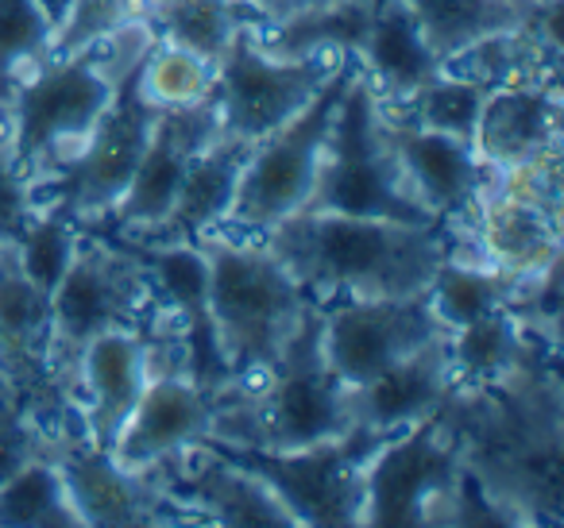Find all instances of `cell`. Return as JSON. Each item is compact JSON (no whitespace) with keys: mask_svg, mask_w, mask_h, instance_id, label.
Listing matches in <instances>:
<instances>
[{"mask_svg":"<svg viewBox=\"0 0 564 528\" xmlns=\"http://www.w3.org/2000/svg\"><path fill=\"white\" fill-rule=\"evenodd\" d=\"M267 248L322 309L345 297L425 294L433 271L464 255V240L445 220L399 224L337 212H294L267 235Z\"/></svg>","mask_w":564,"mask_h":528,"instance_id":"6da1fadb","label":"cell"},{"mask_svg":"<svg viewBox=\"0 0 564 528\" xmlns=\"http://www.w3.org/2000/svg\"><path fill=\"white\" fill-rule=\"evenodd\" d=\"M155 32L143 20L124 32L97 40L66 58H40L17 81L9 105V151L35 194L58 174V166L86 143L101 112L117 97L128 66L151 47Z\"/></svg>","mask_w":564,"mask_h":528,"instance_id":"7a4b0ae2","label":"cell"},{"mask_svg":"<svg viewBox=\"0 0 564 528\" xmlns=\"http://www.w3.org/2000/svg\"><path fill=\"white\" fill-rule=\"evenodd\" d=\"M356 428L348 386L325 363L322 305H310L299 332L259 386L225 397L209 440L259 451H299L340 440Z\"/></svg>","mask_w":564,"mask_h":528,"instance_id":"3957f363","label":"cell"},{"mask_svg":"<svg viewBox=\"0 0 564 528\" xmlns=\"http://www.w3.org/2000/svg\"><path fill=\"white\" fill-rule=\"evenodd\" d=\"M194 248L209 266L213 320L236 389L259 386L314 301L267 248V240L205 232L194 240Z\"/></svg>","mask_w":564,"mask_h":528,"instance_id":"277c9868","label":"cell"},{"mask_svg":"<svg viewBox=\"0 0 564 528\" xmlns=\"http://www.w3.org/2000/svg\"><path fill=\"white\" fill-rule=\"evenodd\" d=\"M155 305L151 274L135 251L101 232H82L70 266L51 289V378L78 402V363L105 332L140 328Z\"/></svg>","mask_w":564,"mask_h":528,"instance_id":"5b68a950","label":"cell"},{"mask_svg":"<svg viewBox=\"0 0 564 528\" xmlns=\"http://www.w3.org/2000/svg\"><path fill=\"white\" fill-rule=\"evenodd\" d=\"M302 212H337V217L399 220V224H437L414 197L406 174L399 170L379 124V97L356 63L345 97L325 143L317 186Z\"/></svg>","mask_w":564,"mask_h":528,"instance_id":"8992f818","label":"cell"},{"mask_svg":"<svg viewBox=\"0 0 564 528\" xmlns=\"http://www.w3.org/2000/svg\"><path fill=\"white\" fill-rule=\"evenodd\" d=\"M356 70V55L340 63V70L325 81V89L282 128L256 143L248 166L240 174V186L228 205L225 220L213 232L243 235V240H267L286 217L306 209L310 194L317 186L329 128L337 117V105L345 97V86Z\"/></svg>","mask_w":564,"mask_h":528,"instance_id":"52a82bcc","label":"cell"},{"mask_svg":"<svg viewBox=\"0 0 564 528\" xmlns=\"http://www.w3.org/2000/svg\"><path fill=\"white\" fill-rule=\"evenodd\" d=\"M387 436L391 432L352 428L340 440L310 443L299 451H259L220 440L202 443L256 474L294 517V528H348L364 525V466Z\"/></svg>","mask_w":564,"mask_h":528,"instance_id":"ba28073f","label":"cell"},{"mask_svg":"<svg viewBox=\"0 0 564 528\" xmlns=\"http://www.w3.org/2000/svg\"><path fill=\"white\" fill-rule=\"evenodd\" d=\"M163 105L151 101L143 89V55L128 66L120 78L117 97L101 112L97 128L86 135L78 151L58 166V174L40 189V201H55L78 220V228L101 224L117 201L124 197L143 151H148L151 128H155Z\"/></svg>","mask_w":564,"mask_h":528,"instance_id":"9c48e42d","label":"cell"},{"mask_svg":"<svg viewBox=\"0 0 564 528\" xmlns=\"http://www.w3.org/2000/svg\"><path fill=\"white\" fill-rule=\"evenodd\" d=\"M464 466V436L445 409L391 432L364 466V525H441Z\"/></svg>","mask_w":564,"mask_h":528,"instance_id":"30bf717a","label":"cell"},{"mask_svg":"<svg viewBox=\"0 0 564 528\" xmlns=\"http://www.w3.org/2000/svg\"><path fill=\"white\" fill-rule=\"evenodd\" d=\"M345 51H317L306 58H271L256 47L251 24H243L232 35L225 58L217 66V101L220 135L259 143L282 128L291 117H299L310 101L325 89V81L340 70Z\"/></svg>","mask_w":564,"mask_h":528,"instance_id":"8fae6325","label":"cell"},{"mask_svg":"<svg viewBox=\"0 0 564 528\" xmlns=\"http://www.w3.org/2000/svg\"><path fill=\"white\" fill-rule=\"evenodd\" d=\"M0 378L47 432H86L82 405L51 378V294L28 278L12 243H0Z\"/></svg>","mask_w":564,"mask_h":528,"instance_id":"7c38bea8","label":"cell"},{"mask_svg":"<svg viewBox=\"0 0 564 528\" xmlns=\"http://www.w3.org/2000/svg\"><path fill=\"white\" fill-rule=\"evenodd\" d=\"M379 124H383L387 147H391L399 170L406 174L417 201L460 235L464 258L484 263L476 243H471V224L479 217V205L499 189V170L476 155L471 140L417 128L387 105H379Z\"/></svg>","mask_w":564,"mask_h":528,"instance_id":"4fadbf2b","label":"cell"},{"mask_svg":"<svg viewBox=\"0 0 564 528\" xmlns=\"http://www.w3.org/2000/svg\"><path fill=\"white\" fill-rule=\"evenodd\" d=\"M47 459L58 466L82 528L202 525L194 509L163 486L155 471H128L86 432H51Z\"/></svg>","mask_w":564,"mask_h":528,"instance_id":"5bb4252c","label":"cell"},{"mask_svg":"<svg viewBox=\"0 0 564 528\" xmlns=\"http://www.w3.org/2000/svg\"><path fill=\"white\" fill-rule=\"evenodd\" d=\"M437 336H445V324L433 317L425 294L345 297L322 309L325 363L348 389L364 386Z\"/></svg>","mask_w":564,"mask_h":528,"instance_id":"9a60e30c","label":"cell"},{"mask_svg":"<svg viewBox=\"0 0 564 528\" xmlns=\"http://www.w3.org/2000/svg\"><path fill=\"white\" fill-rule=\"evenodd\" d=\"M217 135H220V117H217L213 94L194 105L163 109L155 120V128H151L148 151H143L140 166H135L124 197H120L117 209H112L101 224L86 228V232L148 240V235L166 220V212H171L189 163H194Z\"/></svg>","mask_w":564,"mask_h":528,"instance_id":"2e32d148","label":"cell"},{"mask_svg":"<svg viewBox=\"0 0 564 528\" xmlns=\"http://www.w3.org/2000/svg\"><path fill=\"white\" fill-rule=\"evenodd\" d=\"M112 240H120V235H112ZM120 243L128 251H135L140 263L148 266L155 301L163 309L166 324H171L174 340H178L182 371L197 386L213 389V394H232L236 378L228 371L225 355H220L205 255L194 243H135V240H120Z\"/></svg>","mask_w":564,"mask_h":528,"instance_id":"e0dca14e","label":"cell"},{"mask_svg":"<svg viewBox=\"0 0 564 528\" xmlns=\"http://www.w3.org/2000/svg\"><path fill=\"white\" fill-rule=\"evenodd\" d=\"M163 486L178 497L186 509L197 513L202 525H232V528H294V517L282 502L240 463L217 455L213 448H197L171 455L155 466Z\"/></svg>","mask_w":564,"mask_h":528,"instance_id":"ac0fdd59","label":"cell"},{"mask_svg":"<svg viewBox=\"0 0 564 528\" xmlns=\"http://www.w3.org/2000/svg\"><path fill=\"white\" fill-rule=\"evenodd\" d=\"M471 147L495 170L561 155V78L491 89Z\"/></svg>","mask_w":564,"mask_h":528,"instance_id":"d6986e66","label":"cell"},{"mask_svg":"<svg viewBox=\"0 0 564 528\" xmlns=\"http://www.w3.org/2000/svg\"><path fill=\"white\" fill-rule=\"evenodd\" d=\"M155 309V305H151ZM151 374L148 328H117L97 336L78 363V405L86 417V436L101 451L117 443L124 420L132 417Z\"/></svg>","mask_w":564,"mask_h":528,"instance_id":"ffe728a7","label":"cell"},{"mask_svg":"<svg viewBox=\"0 0 564 528\" xmlns=\"http://www.w3.org/2000/svg\"><path fill=\"white\" fill-rule=\"evenodd\" d=\"M453 394L456 378L448 363V332L410 351L406 359L379 371L364 386L348 389L356 428H371V432H399V428L417 425L445 409Z\"/></svg>","mask_w":564,"mask_h":528,"instance_id":"44dd1931","label":"cell"},{"mask_svg":"<svg viewBox=\"0 0 564 528\" xmlns=\"http://www.w3.org/2000/svg\"><path fill=\"white\" fill-rule=\"evenodd\" d=\"M471 243L495 271L538 278L561 263V209L514 194H491L479 205Z\"/></svg>","mask_w":564,"mask_h":528,"instance_id":"7402d4cb","label":"cell"},{"mask_svg":"<svg viewBox=\"0 0 564 528\" xmlns=\"http://www.w3.org/2000/svg\"><path fill=\"white\" fill-rule=\"evenodd\" d=\"M541 359H556V348L525 332L522 320L507 305L448 332V363H453L456 389H491L525 378V374L553 371V366L541 371Z\"/></svg>","mask_w":564,"mask_h":528,"instance_id":"603a6c76","label":"cell"},{"mask_svg":"<svg viewBox=\"0 0 564 528\" xmlns=\"http://www.w3.org/2000/svg\"><path fill=\"white\" fill-rule=\"evenodd\" d=\"M251 151H256V143L217 135V140L189 163L186 178H182V186H178V197H174L163 224H159L148 240H135V243H194L197 235L220 228ZM120 240H124V235H120Z\"/></svg>","mask_w":564,"mask_h":528,"instance_id":"cb8c5ba5","label":"cell"},{"mask_svg":"<svg viewBox=\"0 0 564 528\" xmlns=\"http://www.w3.org/2000/svg\"><path fill=\"white\" fill-rule=\"evenodd\" d=\"M356 63L379 101H406L441 70V58L425 43L410 0H376V16Z\"/></svg>","mask_w":564,"mask_h":528,"instance_id":"d4e9b609","label":"cell"},{"mask_svg":"<svg viewBox=\"0 0 564 528\" xmlns=\"http://www.w3.org/2000/svg\"><path fill=\"white\" fill-rule=\"evenodd\" d=\"M445 74L468 78L484 89L525 86V81L561 78V40H556V12L518 32H499L464 47L460 55L441 63Z\"/></svg>","mask_w":564,"mask_h":528,"instance_id":"484cf974","label":"cell"},{"mask_svg":"<svg viewBox=\"0 0 564 528\" xmlns=\"http://www.w3.org/2000/svg\"><path fill=\"white\" fill-rule=\"evenodd\" d=\"M561 0H410L433 55H460L464 47L499 32H518L553 16Z\"/></svg>","mask_w":564,"mask_h":528,"instance_id":"4316f807","label":"cell"},{"mask_svg":"<svg viewBox=\"0 0 564 528\" xmlns=\"http://www.w3.org/2000/svg\"><path fill=\"white\" fill-rule=\"evenodd\" d=\"M371 16H376V0H337L329 9L302 12L282 24H251V40L271 58H306L317 51L360 55Z\"/></svg>","mask_w":564,"mask_h":528,"instance_id":"83f0119b","label":"cell"},{"mask_svg":"<svg viewBox=\"0 0 564 528\" xmlns=\"http://www.w3.org/2000/svg\"><path fill=\"white\" fill-rule=\"evenodd\" d=\"M143 24L166 43L194 51L220 66L232 35L243 24H259L248 0H155L143 9Z\"/></svg>","mask_w":564,"mask_h":528,"instance_id":"f1b7e54d","label":"cell"},{"mask_svg":"<svg viewBox=\"0 0 564 528\" xmlns=\"http://www.w3.org/2000/svg\"><path fill=\"white\" fill-rule=\"evenodd\" d=\"M525 282L530 278H514V274L495 271V266H487V263L448 255L445 263L433 271L430 286H425V297H430L433 317L445 324V332H456V328L479 320L484 312L499 309V305H510L522 294Z\"/></svg>","mask_w":564,"mask_h":528,"instance_id":"f546056e","label":"cell"},{"mask_svg":"<svg viewBox=\"0 0 564 528\" xmlns=\"http://www.w3.org/2000/svg\"><path fill=\"white\" fill-rule=\"evenodd\" d=\"M0 528H82L63 474L51 459L24 466L0 486Z\"/></svg>","mask_w":564,"mask_h":528,"instance_id":"4dcf8cb0","label":"cell"},{"mask_svg":"<svg viewBox=\"0 0 564 528\" xmlns=\"http://www.w3.org/2000/svg\"><path fill=\"white\" fill-rule=\"evenodd\" d=\"M487 94H491V89L476 86V81L437 70L425 86H417L406 101H379V105H387V109L399 112L402 120H410V124H417V128L471 140Z\"/></svg>","mask_w":564,"mask_h":528,"instance_id":"1f68e13d","label":"cell"},{"mask_svg":"<svg viewBox=\"0 0 564 528\" xmlns=\"http://www.w3.org/2000/svg\"><path fill=\"white\" fill-rule=\"evenodd\" d=\"M78 240H82L78 220H74L63 205L43 201L40 212L28 220L24 232L12 240V248H17V258L28 278H32L43 294H51V289L58 286V278L66 274V266H70L74 251H78Z\"/></svg>","mask_w":564,"mask_h":528,"instance_id":"d6a6232c","label":"cell"},{"mask_svg":"<svg viewBox=\"0 0 564 528\" xmlns=\"http://www.w3.org/2000/svg\"><path fill=\"white\" fill-rule=\"evenodd\" d=\"M213 86H217V63H209V58L194 55L178 43L159 40V35L143 51V89L163 109L202 101L213 94Z\"/></svg>","mask_w":564,"mask_h":528,"instance_id":"836d02e7","label":"cell"},{"mask_svg":"<svg viewBox=\"0 0 564 528\" xmlns=\"http://www.w3.org/2000/svg\"><path fill=\"white\" fill-rule=\"evenodd\" d=\"M55 24L40 0H0V101L9 105L17 81L47 58Z\"/></svg>","mask_w":564,"mask_h":528,"instance_id":"e575fe53","label":"cell"},{"mask_svg":"<svg viewBox=\"0 0 564 528\" xmlns=\"http://www.w3.org/2000/svg\"><path fill=\"white\" fill-rule=\"evenodd\" d=\"M135 20H140V4L135 0H70L63 24L51 35L47 58L78 55L82 47L124 32Z\"/></svg>","mask_w":564,"mask_h":528,"instance_id":"d590c367","label":"cell"},{"mask_svg":"<svg viewBox=\"0 0 564 528\" xmlns=\"http://www.w3.org/2000/svg\"><path fill=\"white\" fill-rule=\"evenodd\" d=\"M51 432L35 420V413L17 394L0 389V486L24 466L47 459Z\"/></svg>","mask_w":564,"mask_h":528,"instance_id":"8d00e7d4","label":"cell"},{"mask_svg":"<svg viewBox=\"0 0 564 528\" xmlns=\"http://www.w3.org/2000/svg\"><path fill=\"white\" fill-rule=\"evenodd\" d=\"M40 194H35L32 178L20 174L12 163L9 143L0 147V243H12L28 228V220L40 212Z\"/></svg>","mask_w":564,"mask_h":528,"instance_id":"74e56055","label":"cell"},{"mask_svg":"<svg viewBox=\"0 0 564 528\" xmlns=\"http://www.w3.org/2000/svg\"><path fill=\"white\" fill-rule=\"evenodd\" d=\"M248 4L259 16V24H282V20H294V16H302V12L329 9L337 0H248Z\"/></svg>","mask_w":564,"mask_h":528,"instance_id":"f35d334b","label":"cell"},{"mask_svg":"<svg viewBox=\"0 0 564 528\" xmlns=\"http://www.w3.org/2000/svg\"><path fill=\"white\" fill-rule=\"evenodd\" d=\"M43 4V12H47V20L51 24H63V16H66V9H70V0H40Z\"/></svg>","mask_w":564,"mask_h":528,"instance_id":"ab89813d","label":"cell"},{"mask_svg":"<svg viewBox=\"0 0 564 528\" xmlns=\"http://www.w3.org/2000/svg\"><path fill=\"white\" fill-rule=\"evenodd\" d=\"M9 143V112H4V101H0V147Z\"/></svg>","mask_w":564,"mask_h":528,"instance_id":"60d3db41","label":"cell"},{"mask_svg":"<svg viewBox=\"0 0 564 528\" xmlns=\"http://www.w3.org/2000/svg\"><path fill=\"white\" fill-rule=\"evenodd\" d=\"M135 4H140V16H143V9H148V4H155V0H135Z\"/></svg>","mask_w":564,"mask_h":528,"instance_id":"b9f144b4","label":"cell"},{"mask_svg":"<svg viewBox=\"0 0 564 528\" xmlns=\"http://www.w3.org/2000/svg\"><path fill=\"white\" fill-rule=\"evenodd\" d=\"M0 389H9V382H4V378H0ZM9 394H12V389H9Z\"/></svg>","mask_w":564,"mask_h":528,"instance_id":"7bdbcfd3","label":"cell"}]
</instances>
